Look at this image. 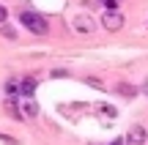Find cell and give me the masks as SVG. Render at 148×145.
<instances>
[{
	"instance_id": "obj_1",
	"label": "cell",
	"mask_w": 148,
	"mask_h": 145,
	"mask_svg": "<svg viewBox=\"0 0 148 145\" xmlns=\"http://www.w3.org/2000/svg\"><path fill=\"white\" fill-rule=\"evenodd\" d=\"M19 22L33 33V36H47V30H49V25H47V19H44V14H36V11H27V8L19 11Z\"/></svg>"
},
{
	"instance_id": "obj_2",
	"label": "cell",
	"mask_w": 148,
	"mask_h": 145,
	"mask_svg": "<svg viewBox=\"0 0 148 145\" xmlns=\"http://www.w3.org/2000/svg\"><path fill=\"white\" fill-rule=\"evenodd\" d=\"M123 14L118 8H104V14H101V25H104V30H110V33H118L123 27Z\"/></svg>"
},
{
	"instance_id": "obj_3",
	"label": "cell",
	"mask_w": 148,
	"mask_h": 145,
	"mask_svg": "<svg viewBox=\"0 0 148 145\" xmlns=\"http://www.w3.org/2000/svg\"><path fill=\"white\" fill-rule=\"evenodd\" d=\"M71 25H74V30L82 33V36H90V33L96 30V22L90 19V14H74Z\"/></svg>"
},
{
	"instance_id": "obj_4",
	"label": "cell",
	"mask_w": 148,
	"mask_h": 145,
	"mask_svg": "<svg viewBox=\"0 0 148 145\" xmlns=\"http://www.w3.org/2000/svg\"><path fill=\"white\" fill-rule=\"evenodd\" d=\"M123 142H126V145H145V142H148V131H145V126L134 123L132 129L126 131V137H123Z\"/></svg>"
},
{
	"instance_id": "obj_5",
	"label": "cell",
	"mask_w": 148,
	"mask_h": 145,
	"mask_svg": "<svg viewBox=\"0 0 148 145\" xmlns=\"http://www.w3.org/2000/svg\"><path fill=\"white\" fill-rule=\"evenodd\" d=\"M19 112H22V118H36V115H38V101L33 96L19 99Z\"/></svg>"
},
{
	"instance_id": "obj_6",
	"label": "cell",
	"mask_w": 148,
	"mask_h": 145,
	"mask_svg": "<svg viewBox=\"0 0 148 145\" xmlns=\"http://www.w3.org/2000/svg\"><path fill=\"white\" fill-rule=\"evenodd\" d=\"M36 85L38 82L33 80V77H25V80H19V93H16V99H27L36 93Z\"/></svg>"
},
{
	"instance_id": "obj_7",
	"label": "cell",
	"mask_w": 148,
	"mask_h": 145,
	"mask_svg": "<svg viewBox=\"0 0 148 145\" xmlns=\"http://www.w3.org/2000/svg\"><path fill=\"white\" fill-rule=\"evenodd\" d=\"M115 91L121 93V96H129V99H132V96H137V88H134V85H129V82H118V85H115Z\"/></svg>"
},
{
	"instance_id": "obj_8",
	"label": "cell",
	"mask_w": 148,
	"mask_h": 145,
	"mask_svg": "<svg viewBox=\"0 0 148 145\" xmlns=\"http://www.w3.org/2000/svg\"><path fill=\"white\" fill-rule=\"evenodd\" d=\"M5 93H8V96L19 93V80H8V82H5Z\"/></svg>"
},
{
	"instance_id": "obj_9",
	"label": "cell",
	"mask_w": 148,
	"mask_h": 145,
	"mask_svg": "<svg viewBox=\"0 0 148 145\" xmlns=\"http://www.w3.org/2000/svg\"><path fill=\"white\" fill-rule=\"evenodd\" d=\"M96 3H101L104 8H118V5H121L123 0H96Z\"/></svg>"
},
{
	"instance_id": "obj_10",
	"label": "cell",
	"mask_w": 148,
	"mask_h": 145,
	"mask_svg": "<svg viewBox=\"0 0 148 145\" xmlns=\"http://www.w3.org/2000/svg\"><path fill=\"white\" fill-rule=\"evenodd\" d=\"M3 36H5V38H16V36H14V30H11V27H3Z\"/></svg>"
},
{
	"instance_id": "obj_11",
	"label": "cell",
	"mask_w": 148,
	"mask_h": 145,
	"mask_svg": "<svg viewBox=\"0 0 148 145\" xmlns=\"http://www.w3.org/2000/svg\"><path fill=\"white\" fill-rule=\"evenodd\" d=\"M5 16H8V11H5L3 5H0V25H3V22H5Z\"/></svg>"
},
{
	"instance_id": "obj_12",
	"label": "cell",
	"mask_w": 148,
	"mask_h": 145,
	"mask_svg": "<svg viewBox=\"0 0 148 145\" xmlns=\"http://www.w3.org/2000/svg\"><path fill=\"white\" fill-rule=\"evenodd\" d=\"M110 145H126V142H123V140H112Z\"/></svg>"
},
{
	"instance_id": "obj_13",
	"label": "cell",
	"mask_w": 148,
	"mask_h": 145,
	"mask_svg": "<svg viewBox=\"0 0 148 145\" xmlns=\"http://www.w3.org/2000/svg\"><path fill=\"white\" fill-rule=\"evenodd\" d=\"M145 91H148V82H145Z\"/></svg>"
}]
</instances>
